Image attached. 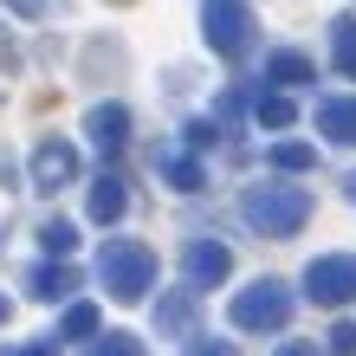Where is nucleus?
Instances as JSON below:
<instances>
[{"label":"nucleus","mask_w":356,"mask_h":356,"mask_svg":"<svg viewBox=\"0 0 356 356\" xmlns=\"http://www.w3.org/2000/svg\"><path fill=\"white\" fill-rule=\"evenodd\" d=\"M291 117H298L291 91H259L253 97V123H259V130H291Z\"/></svg>","instance_id":"obj_17"},{"label":"nucleus","mask_w":356,"mask_h":356,"mask_svg":"<svg viewBox=\"0 0 356 356\" xmlns=\"http://www.w3.org/2000/svg\"><path fill=\"white\" fill-rule=\"evenodd\" d=\"M343 188H350V201H356V175H350V181H343Z\"/></svg>","instance_id":"obj_30"},{"label":"nucleus","mask_w":356,"mask_h":356,"mask_svg":"<svg viewBox=\"0 0 356 356\" xmlns=\"http://www.w3.org/2000/svg\"><path fill=\"white\" fill-rule=\"evenodd\" d=\"M78 169H85V162H78V149H72L65 136H46V143L33 149V162H26V175H33L39 195H58V188H72Z\"/></svg>","instance_id":"obj_6"},{"label":"nucleus","mask_w":356,"mask_h":356,"mask_svg":"<svg viewBox=\"0 0 356 356\" xmlns=\"http://www.w3.org/2000/svg\"><path fill=\"white\" fill-rule=\"evenodd\" d=\"M318 136H330L337 149H356V97H324L318 104Z\"/></svg>","instance_id":"obj_14"},{"label":"nucleus","mask_w":356,"mask_h":356,"mask_svg":"<svg viewBox=\"0 0 356 356\" xmlns=\"http://www.w3.org/2000/svg\"><path fill=\"white\" fill-rule=\"evenodd\" d=\"M0 356H58V337H39V343H7Z\"/></svg>","instance_id":"obj_24"},{"label":"nucleus","mask_w":356,"mask_h":356,"mask_svg":"<svg viewBox=\"0 0 356 356\" xmlns=\"http://www.w3.org/2000/svg\"><path fill=\"white\" fill-rule=\"evenodd\" d=\"M305 298L311 305H350L356 298V253H318L305 266Z\"/></svg>","instance_id":"obj_5"},{"label":"nucleus","mask_w":356,"mask_h":356,"mask_svg":"<svg viewBox=\"0 0 356 356\" xmlns=\"http://www.w3.org/2000/svg\"><path fill=\"white\" fill-rule=\"evenodd\" d=\"M7 13H19V19H46L52 13V0H0Z\"/></svg>","instance_id":"obj_23"},{"label":"nucleus","mask_w":356,"mask_h":356,"mask_svg":"<svg viewBox=\"0 0 356 356\" xmlns=\"http://www.w3.org/2000/svg\"><path fill=\"white\" fill-rule=\"evenodd\" d=\"M58 343H97V305L72 298L65 318H58Z\"/></svg>","instance_id":"obj_16"},{"label":"nucleus","mask_w":356,"mask_h":356,"mask_svg":"<svg viewBox=\"0 0 356 356\" xmlns=\"http://www.w3.org/2000/svg\"><path fill=\"white\" fill-rule=\"evenodd\" d=\"M181 356H234V343H195V350H181Z\"/></svg>","instance_id":"obj_28"},{"label":"nucleus","mask_w":356,"mask_h":356,"mask_svg":"<svg viewBox=\"0 0 356 356\" xmlns=\"http://www.w3.org/2000/svg\"><path fill=\"white\" fill-rule=\"evenodd\" d=\"M97 279H104V291H111L117 305H136V298H149V291H156V253L143 240H104Z\"/></svg>","instance_id":"obj_2"},{"label":"nucleus","mask_w":356,"mask_h":356,"mask_svg":"<svg viewBox=\"0 0 356 356\" xmlns=\"http://www.w3.org/2000/svg\"><path fill=\"white\" fill-rule=\"evenodd\" d=\"M259 85H272V91L318 85V65H311V52H298V46H279V52H266V65H259Z\"/></svg>","instance_id":"obj_9"},{"label":"nucleus","mask_w":356,"mask_h":356,"mask_svg":"<svg viewBox=\"0 0 356 356\" xmlns=\"http://www.w3.org/2000/svg\"><path fill=\"white\" fill-rule=\"evenodd\" d=\"M195 311H201V291L181 285V291H169V298L156 305V330L162 337H195Z\"/></svg>","instance_id":"obj_13"},{"label":"nucleus","mask_w":356,"mask_h":356,"mask_svg":"<svg viewBox=\"0 0 356 356\" xmlns=\"http://www.w3.org/2000/svg\"><path fill=\"white\" fill-rule=\"evenodd\" d=\"M330 65H337L343 78H356V19L350 13L330 19Z\"/></svg>","instance_id":"obj_18"},{"label":"nucleus","mask_w":356,"mask_h":356,"mask_svg":"<svg viewBox=\"0 0 356 356\" xmlns=\"http://www.w3.org/2000/svg\"><path fill=\"white\" fill-rule=\"evenodd\" d=\"M0 72H7V78H19V46L7 39V26H0Z\"/></svg>","instance_id":"obj_25"},{"label":"nucleus","mask_w":356,"mask_h":356,"mask_svg":"<svg viewBox=\"0 0 356 356\" xmlns=\"http://www.w3.org/2000/svg\"><path fill=\"white\" fill-rule=\"evenodd\" d=\"M227 272H234V246H220V240H188V253H181V279L207 291V285H220Z\"/></svg>","instance_id":"obj_8"},{"label":"nucleus","mask_w":356,"mask_h":356,"mask_svg":"<svg viewBox=\"0 0 356 356\" xmlns=\"http://www.w3.org/2000/svg\"><path fill=\"white\" fill-rule=\"evenodd\" d=\"M85 207H91V220H97V227H117L123 214H130V181L104 169V175L91 181V201H85Z\"/></svg>","instance_id":"obj_11"},{"label":"nucleus","mask_w":356,"mask_h":356,"mask_svg":"<svg viewBox=\"0 0 356 356\" xmlns=\"http://www.w3.org/2000/svg\"><path fill=\"white\" fill-rule=\"evenodd\" d=\"M85 356H143V343L130 337V330H111V337H97Z\"/></svg>","instance_id":"obj_20"},{"label":"nucleus","mask_w":356,"mask_h":356,"mask_svg":"<svg viewBox=\"0 0 356 356\" xmlns=\"http://www.w3.org/2000/svg\"><path fill=\"white\" fill-rule=\"evenodd\" d=\"M26 291H33V298H46V305H72V291H78V266H72V259H46V266H33V272H26Z\"/></svg>","instance_id":"obj_10"},{"label":"nucleus","mask_w":356,"mask_h":356,"mask_svg":"<svg viewBox=\"0 0 356 356\" xmlns=\"http://www.w3.org/2000/svg\"><path fill=\"white\" fill-rule=\"evenodd\" d=\"M272 356H324V350H318V343H305V337H291V343H279Z\"/></svg>","instance_id":"obj_26"},{"label":"nucleus","mask_w":356,"mask_h":356,"mask_svg":"<svg viewBox=\"0 0 356 356\" xmlns=\"http://www.w3.org/2000/svg\"><path fill=\"white\" fill-rule=\"evenodd\" d=\"M291 285L285 279H253L246 291H234V305H227V318H234V330H253V337H266V330H285L291 324Z\"/></svg>","instance_id":"obj_3"},{"label":"nucleus","mask_w":356,"mask_h":356,"mask_svg":"<svg viewBox=\"0 0 356 356\" xmlns=\"http://www.w3.org/2000/svg\"><path fill=\"white\" fill-rule=\"evenodd\" d=\"M324 356H356V324H350V318H337V324H330Z\"/></svg>","instance_id":"obj_21"},{"label":"nucleus","mask_w":356,"mask_h":356,"mask_svg":"<svg viewBox=\"0 0 356 356\" xmlns=\"http://www.w3.org/2000/svg\"><path fill=\"white\" fill-rule=\"evenodd\" d=\"M214 123H220V136L240 130V91H220V97H214Z\"/></svg>","instance_id":"obj_22"},{"label":"nucleus","mask_w":356,"mask_h":356,"mask_svg":"<svg viewBox=\"0 0 356 356\" xmlns=\"http://www.w3.org/2000/svg\"><path fill=\"white\" fill-rule=\"evenodd\" d=\"M240 214H246V227H253V234L291 240V234L311 220V188L285 181V175H266V181H253V188L240 195Z\"/></svg>","instance_id":"obj_1"},{"label":"nucleus","mask_w":356,"mask_h":356,"mask_svg":"<svg viewBox=\"0 0 356 356\" xmlns=\"http://www.w3.org/2000/svg\"><path fill=\"white\" fill-rule=\"evenodd\" d=\"M266 162L279 175H305V169H318V143H298V136H285V143H272Z\"/></svg>","instance_id":"obj_15"},{"label":"nucleus","mask_w":356,"mask_h":356,"mask_svg":"<svg viewBox=\"0 0 356 356\" xmlns=\"http://www.w3.org/2000/svg\"><path fill=\"white\" fill-rule=\"evenodd\" d=\"M7 318H13V305H7V291H0V324H7Z\"/></svg>","instance_id":"obj_29"},{"label":"nucleus","mask_w":356,"mask_h":356,"mask_svg":"<svg viewBox=\"0 0 356 356\" xmlns=\"http://www.w3.org/2000/svg\"><path fill=\"white\" fill-rule=\"evenodd\" d=\"M13 181H19V162H13L7 149H0V188H13Z\"/></svg>","instance_id":"obj_27"},{"label":"nucleus","mask_w":356,"mask_h":356,"mask_svg":"<svg viewBox=\"0 0 356 356\" xmlns=\"http://www.w3.org/2000/svg\"><path fill=\"white\" fill-rule=\"evenodd\" d=\"M201 39L214 58H246L253 52V7L246 0H201Z\"/></svg>","instance_id":"obj_4"},{"label":"nucleus","mask_w":356,"mask_h":356,"mask_svg":"<svg viewBox=\"0 0 356 356\" xmlns=\"http://www.w3.org/2000/svg\"><path fill=\"white\" fill-rule=\"evenodd\" d=\"M39 246H46L52 259H72V253H78V227H72L65 214H52V220H39Z\"/></svg>","instance_id":"obj_19"},{"label":"nucleus","mask_w":356,"mask_h":356,"mask_svg":"<svg viewBox=\"0 0 356 356\" xmlns=\"http://www.w3.org/2000/svg\"><path fill=\"white\" fill-rule=\"evenodd\" d=\"M156 175L175 188V195H201L207 188V169H201V156H188V149H156Z\"/></svg>","instance_id":"obj_12"},{"label":"nucleus","mask_w":356,"mask_h":356,"mask_svg":"<svg viewBox=\"0 0 356 356\" xmlns=\"http://www.w3.org/2000/svg\"><path fill=\"white\" fill-rule=\"evenodd\" d=\"M85 136L97 143L104 156H123L130 149V104H117V97H104L85 111Z\"/></svg>","instance_id":"obj_7"}]
</instances>
